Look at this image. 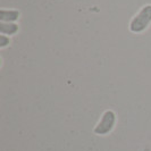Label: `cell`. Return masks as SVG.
<instances>
[{
    "label": "cell",
    "mask_w": 151,
    "mask_h": 151,
    "mask_svg": "<svg viewBox=\"0 0 151 151\" xmlns=\"http://www.w3.org/2000/svg\"><path fill=\"white\" fill-rule=\"evenodd\" d=\"M151 24V4H147L129 21V29L132 33H142Z\"/></svg>",
    "instance_id": "1"
},
{
    "label": "cell",
    "mask_w": 151,
    "mask_h": 151,
    "mask_svg": "<svg viewBox=\"0 0 151 151\" xmlns=\"http://www.w3.org/2000/svg\"><path fill=\"white\" fill-rule=\"evenodd\" d=\"M115 124H116V114L113 110H106L102 114L98 124L96 125L93 132L97 135H107L113 131Z\"/></svg>",
    "instance_id": "2"
},
{
    "label": "cell",
    "mask_w": 151,
    "mask_h": 151,
    "mask_svg": "<svg viewBox=\"0 0 151 151\" xmlns=\"http://www.w3.org/2000/svg\"><path fill=\"white\" fill-rule=\"evenodd\" d=\"M19 16H21L19 10H16V9H5V8L0 9V22L15 23L16 21L19 19Z\"/></svg>",
    "instance_id": "3"
},
{
    "label": "cell",
    "mask_w": 151,
    "mask_h": 151,
    "mask_svg": "<svg viewBox=\"0 0 151 151\" xmlns=\"http://www.w3.org/2000/svg\"><path fill=\"white\" fill-rule=\"evenodd\" d=\"M18 32V25L16 23H5L0 22V33L4 35H14Z\"/></svg>",
    "instance_id": "4"
},
{
    "label": "cell",
    "mask_w": 151,
    "mask_h": 151,
    "mask_svg": "<svg viewBox=\"0 0 151 151\" xmlns=\"http://www.w3.org/2000/svg\"><path fill=\"white\" fill-rule=\"evenodd\" d=\"M9 43H10V38L7 37V35L1 34V35H0V48L4 49V48H6L7 45H9Z\"/></svg>",
    "instance_id": "5"
}]
</instances>
